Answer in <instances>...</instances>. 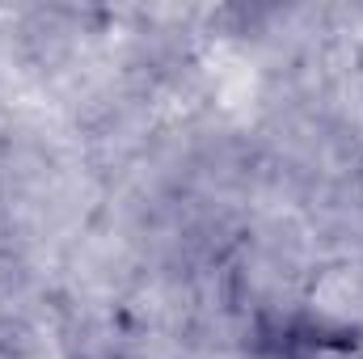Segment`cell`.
Listing matches in <instances>:
<instances>
[{"label":"cell","instance_id":"6da1fadb","mask_svg":"<svg viewBox=\"0 0 363 359\" xmlns=\"http://www.w3.org/2000/svg\"><path fill=\"white\" fill-rule=\"evenodd\" d=\"M271 359H363V330L347 321H300L274 338Z\"/></svg>","mask_w":363,"mask_h":359}]
</instances>
